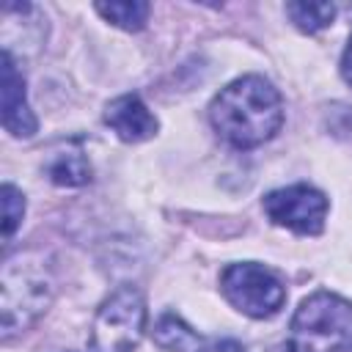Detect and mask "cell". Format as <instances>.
Returning <instances> with one entry per match:
<instances>
[{
  "instance_id": "5b68a950",
  "label": "cell",
  "mask_w": 352,
  "mask_h": 352,
  "mask_svg": "<svg viewBox=\"0 0 352 352\" xmlns=\"http://www.w3.org/2000/svg\"><path fill=\"white\" fill-rule=\"evenodd\" d=\"M220 289L236 311L253 319H270L286 302V286L280 278L253 261L228 264L220 275Z\"/></svg>"
},
{
  "instance_id": "7c38bea8",
  "label": "cell",
  "mask_w": 352,
  "mask_h": 352,
  "mask_svg": "<svg viewBox=\"0 0 352 352\" xmlns=\"http://www.w3.org/2000/svg\"><path fill=\"white\" fill-rule=\"evenodd\" d=\"M286 14L302 33H316L333 22L336 6L333 3H286Z\"/></svg>"
},
{
  "instance_id": "ba28073f",
  "label": "cell",
  "mask_w": 352,
  "mask_h": 352,
  "mask_svg": "<svg viewBox=\"0 0 352 352\" xmlns=\"http://www.w3.org/2000/svg\"><path fill=\"white\" fill-rule=\"evenodd\" d=\"M104 124L126 143L148 140V138H154V132L160 126L138 94H124V96L113 99L104 110Z\"/></svg>"
},
{
  "instance_id": "52a82bcc",
  "label": "cell",
  "mask_w": 352,
  "mask_h": 352,
  "mask_svg": "<svg viewBox=\"0 0 352 352\" xmlns=\"http://www.w3.org/2000/svg\"><path fill=\"white\" fill-rule=\"evenodd\" d=\"M3 126L14 138H30L36 132V116L28 107L25 80L16 72L14 55L3 50Z\"/></svg>"
},
{
  "instance_id": "3957f363",
  "label": "cell",
  "mask_w": 352,
  "mask_h": 352,
  "mask_svg": "<svg viewBox=\"0 0 352 352\" xmlns=\"http://www.w3.org/2000/svg\"><path fill=\"white\" fill-rule=\"evenodd\" d=\"M3 341H11L14 333L30 327L50 305L52 280L47 267L30 256L19 253L3 267Z\"/></svg>"
},
{
  "instance_id": "9a60e30c",
  "label": "cell",
  "mask_w": 352,
  "mask_h": 352,
  "mask_svg": "<svg viewBox=\"0 0 352 352\" xmlns=\"http://www.w3.org/2000/svg\"><path fill=\"white\" fill-rule=\"evenodd\" d=\"M341 77L346 80V85H352V36L346 41V50L341 55Z\"/></svg>"
},
{
  "instance_id": "8fae6325",
  "label": "cell",
  "mask_w": 352,
  "mask_h": 352,
  "mask_svg": "<svg viewBox=\"0 0 352 352\" xmlns=\"http://www.w3.org/2000/svg\"><path fill=\"white\" fill-rule=\"evenodd\" d=\"M107 22H113L121 30H140L148 22V11L151 6L143 0H126V3H96L94 6Z\"/></svg>"
},
{
  "instance_id": "277c9868",
  "label": "cell",
  "mask_w": 352,
  "mask_h": 352,
  "mask_svg": "<svg viewBox=\"0 0 352 352\" xmlns=\"http://www.w3.org/2000/svg\"><path fill=\"white\" fill-rule=\"evenodd\" d=\"M146 330V300L135 286L116 289L96 311L94 349L96 352H135Z\"/></svg>"
},
{
  "instance_id": "6da1fadb",
  "label": "cell",
  "mask_w": 352,
  "mask_h": 352,
  "mask_svg": "<svg viewBox=\"0 0 352 352\" xmlns=\"http://www.w3.org/2000/svg\"><path fill=\"white\" fill-rule=\"evenodd\" d=\"M209 121L234 148H256L280 129L283 102L272 82L258 74H248L226 85L212 99Z\"/></svg>"
},
{
  "instance_id": "9c48e42d",
  "label": "cell",
  "mask_w": 352,
  "mask_h": 352,
  "mask_svg": "<svg viewBox=\"0 0 352 352\" xmlns=\"http://www.w3.org/2000/svg\"><path fill=\"white\" fill-rule=\"evenodd\" d=\"M44 170L60 187H80V184L91 182V165L85 160V154L80 148H72V146H66L60 151H52Z\"/></svg>"
},
{
  "instance_id": "7a4b0ae2",
  "label": "cell",
  "mask_w": 352,
  "mask_h": 352,
  "mask_svg": "<svg viewBox=\"0 0 352 352\" xmlns=\"http://www.w3.org/2000/svg\"><path fill=\"white\" fill-rule=\"evenodd\" d=\"M286 352H352V302L333 292L305 297L292 316Z\"/></svg>"
},
{
  "instance_id": "5bb4252c",
  "label": "cell",
  "mask_w": 352,
  "mask_h": 352,
  "mask_svg": "<svg viewBox=\"0 0 352 352\" xmlns=\"http://www.w3.org/2000/svg\"><path fill=\"white\" fill-rule=\"evenodd\" d=\"M195 352H245V346L234 338H217V341H209V344L198 346Z\"/></svg>"
},
{
  "instance_id": "30bf717a",
  "label": "cell",
  "mask_w": 352,
  "mask_h": 352,
  "mask_svg": "<svg viewBox=\"0 0 352 352\" xmlns=\"http://www.w3.org/2000/svg\"><path fill=\"white\" fill-rule=\"evenodd\" d=\"M154 344L165 352H190L192 346L201 344V336L187 327L176 314H165L157 324H154Z\"/></svg>"
},
{
  "instance_id": "4fadbf2b",
  "label": "cell",
  "mask_w": 352,
  "mask_h": 352,
  "mask_svg": "<svg viewBox=\"0 0 352 352\" xmlns=\"http://www.w3.org/2000/svg\"><path fill=\"white\" fill-rule=\"evenodd\" d=\"M3 239L8 242L11 234L19 228L22 214H25V195L14 184H3Z\"/></svg>"
},
{
  "instance_id": "8992f818",
  "label": "cell",
  "mask_w": 352,
  "mask_h": 352,
  "mask_svg": "<svg viewBox=\"0 0 352 352\" xmlns=\"http://www.w3.org/2000/svg\"><path fill=\"white\" fill-rule=\"evenodd\" d=\"M264 212L275 226H283L294 234L314 236L324 228L327 198L311 184H292L264 195Z\"/></svg>"
}]
</instances>
